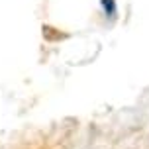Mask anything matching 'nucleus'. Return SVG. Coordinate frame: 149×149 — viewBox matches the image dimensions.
Wrapping results in <instances>:
<instances>
[{"label": "nucleus", "instance_id": "f257e3e1", "mask_svg": "<svg viewBox=\"0 0 149 149\" xmlns=\"http://www.w3.org/2000/svg\"><path fill=\"white\" fill-rule=\"evenodd\" d=\"M102 6H104L106 12L110 10V14H114V12H116V4H114V0H102Z\"/></svg>", "mask_w": 149, "mask_h": 149}]
</instances>
